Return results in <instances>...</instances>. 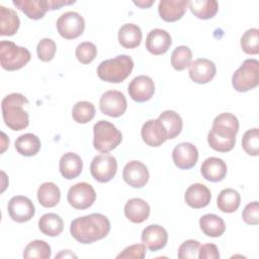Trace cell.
I'll list each match as a JSON object with an SVG mask.
<instances>
[{
	"label": "cell",
	"mask_w": 259,
	"mask_h": 259,
	"mask_svg": "<svg viewBox=\"0 0 259 259\" xmlns=\"http://www.w3.org/2000/svg\"><path fill=\"white\" fill-rule=\"evenodd\" d=\"M238 131V118L230 112L221 113L212 121L211 130L207 135V143L214 151L230 152L235 147Z\"/></svg>",
	"instance_id": "obj_1"
},
{
	"label": "cell",
	"mask_w": 259,
	"mask_h": 259,
	"mask_svg": "<svg viewBox=\"0 0 259 259\" xmlns=\"http://www.w3.org/2000/svg\"><path fill=\"white\" fill-rule=\"evenodd\" d=\"M110 231V222L102 213H91L72 221L70 233L81 244H91L105 238Z\"/></svg>",
	"instance_id": "obj_2"
},
{
	"label": "cell",
	"mask_w": 259,
	"mask_h": 259,
	"mask_svg": "<svg viewBox=\"0 0 259 259\" xmlns=\"http://www.w3.org/2000/svg\"><path fill=\"white\" fill-rule=\"evenodd\" d=\"M26 104H28L27 98L20 93H11L2 99L3 120L10 130L21 131L28 126V113L23 109Z\"/></svg>",
	"instance_id": "obj_3"
},
{
	"label": "cell",
	"mask_w": 259,
	"mask_h": 259,
	"mask_svg": "<svg viewBox=\"0 0 259 259\" xmlns=\"http://www.w3.org/2000/svg\"><path fill=\"white\" fill-rule=\"evenodd\" d=\"M134 61L127 55H119L101 62L97 68L98 77L108 83H120L132 73Z\"/></svg>",
	"instance_id": "obj_4"
},
{
	"label": "cell",
	"mask_w": 259,
	"mask_h": 259,
	"mask_svg": "<svg viewBox=\"0 0 259 259\" xmlns=\"http://www.w3.org/2000/svg\"><path fill=\"white\" fill-rule=\"evenodd\" d=\"M93 146L101 153L112 151L122 141L121 133L107 120L97 121L93 126Z\"/></svg>",
	"instance_id": "obj_5"
},
{
	"label": "cell",
	"mask_w": 259,
	"mask_h": 259,
	"mask_svg": "<svg viewBox=\"0 0 259 259\" xmlns=\"http://www.w3.org/2000/svg\"><path fill=\"white\" fill-rule=\"evenodd\" d=\"M30 58L31 55L26 48L19 47L9 40L0 42V64L4 70H19L30 61Z\"/></svg>",
	"instance_id": "obj_6"
},
{
	"label": "cell",
	"mask_w": 259,
	"mask_h": 259,
	"mask_svg": "<svg viewBox=\"0 0 259 259\" xmlns=\"http://www.w3.org/2000/svg\"><path fill=\"white\" fill-rule=\"evenodd\" d=\"M259 84V62L256 59H247L233 74L232 85L238 92H247Z\"/></svg>",
	"instance_id": "obj_7"
},
{
	"label": "cell",
	"mask_w": 259,
	"mask_h": 259,
	"mask_svg": "<svg viewBox=\"0 0 259 259\" xmlns=\"http://www.w3.org/2000/svg\"><path fill=\"white\" fill-rule=\"evenodd\" d=\"M116 170V159L107 153L95 156L90 164V173L92 177L100 183L109 182L115 176Z\"/></svg>",
	"instance_id": "obj_8"
},
{
	"label": "cell",
	"mask_w": 259,
	"mask_h": 259,
	"mask_svg": "<svg viewBox=\"0 0 259 259\" xmlns=\"http://www.w3.org/2000/svg\"><path fill=\"white\" fill-rule=\"evenodd\" d=\"M59 34L66 39H74L80 36L85 29L84 18L75 11L63 13L57 20Z\"/></svg>",
	"instance_id": "obj_9"
},
{
	"label": "cell",
	"mask_w": 259,
	"mask_h": 259,
	"mask_svg": "<svg viewBox=\"0 0 259 259\" xmlns=\"http://www.w3.org/2000/svg\"><path fill=\"white\" fill-rule=\"evenodd\" d=\"M68 202L76 209L89 208L96 199V192L87 182H79L70 187L67 194Z\"/></svg>",
	"instance_id": "obj_10"
},
{
	"label": "cell",
	"mask_w": 259,
	"mask_h": 259,
	"mask_svg": "<svg viewBox=\"0 0 259 259\" xmlns=\"http://www.w3.org/2000/svg\"><path fill=\"white\" fill-rule=\"evenodd\" d=\"M127 102L124 95L117 90L104 92L99 101V108L103 114L110 117H119L126 110Z\"/></svg>",
	"instance_id": "obj_11"
},
{
	"label": "cell",
	"mask_w": 259,
	"mask_h": 259,
	"mask_svg": "<svg viewBox=\"0 0 259 259\" xmlns=\"http://www.w3.org/2000/svg\"><path fill=\"white\" fill-rule=\"evenodd\" d=\"M8 214L16 223H25L30 221L34 213L35 207L32 201L23 195L13 196L7 205Z\"/></svg>",
	"instance_id": "obj_12"
},
{
	"label": "cell",
	"mask_w": 259,
	"mask_h": 259,
	"mask_svg": "<svg viewBox=\"0 0 259 259\" xmlns=\"http://www.w3.org/2000/svg\"><path fill=\"white\" fill-rule=\"evenodd\" d=\"M122 178L130 186L134 188H142L149 181V171L144 163L133 160L124 165Z\"/></svg>",
	"instance_id": "obj_13"
},
{
	"label": "cell",
	"mask_w": 259,
	"mask_h": 259,
	"mask_svg": "<svg viewBox=\"0 0 259 259\" xmlns=\"http://www.w3.org/2000/svg\"><path fill=\"white\" fill-rule=\"evenodd\" d=\"M127 91L133 100L137 102H145L153 97L155 93V84L149 76L140 75L131 81Z\"/></svg>",
	"instance_id": "obj_14"
},
{
	"label": "cell",
	"mask_w": 259,
	"mask_h": 259,
	"mask_svg": "<svg viewBox=\"0 0 259 259\" xmlns=\"http://www.w3.org/2000/svg\"><path fill=\"white\" fill-rule=\"evenodd\" d=\"M172 159L179 169L187 170L197 163L198 151L191 143H180L173 149Z\"/></svg>",
	"instance_id": "obj_15"
},
{
	"label": "cell",
	"mask_w": 259,
	"mask_h": 259,
	"mask_svg": "<svg viewBox=\"0 0 259 259\" xmlns=\"http://www.w3.org/2000/svg\"><path fill=\"white\" fill-rule=\"evenodd\" d=\"M217 68L212 61L200 58L192 62L189 66L190 79L198 84H206L215 76Z\"/></svg>",
	"instance_id": "obj_16"
},
{
	"label": "cell",
	"mask_w": 259,
	"mask_h": 259,
	"mask_svg": "<svg viewBox=\"0 0 259 259\" xmlns=\"http://www.w3.org/2000/svg\"><path fill=\"white\" fill-rule=\"evenodd\" d=\"M142 242L150 251L156 252L163 249L168 241L167 231L159 225H150L142 232Z\"/></svg>",
	"instance_id": "obj_17"
},
{
	"label": "cell",
	"mask_w": 259,
	"mask_h": 259,
	"mask_svg": "<svg viewBox=\"0 0 259 259\" xmlns=\"http://www.w3.org/2000/svg\"><path fill=\"white\" fill-rule=\"evenodd\" d=\"M171 45L172 38L170 33L161 28L152 29L146 38L147 50L155 56L165 54L170 49Z\"/></svg>",
	"instance_id": "obj_18"
},
{
	"label": "cell",
	"mask_w": 259,
	"mask_h": 259,
	"mask_svg": "<svg viewBox=\"0 0 259 259\" xmlns=\"http://www.w3.org/2000/svg\"><path fill=\"white\" fill-rule=\"evenodd\" d=\"M143 141L150 147H159L167 140V134L158 119H149L146 121L141 131Z\"/></svg>",
	"instance_id": "obj_19"
},
{
	"label": "cell",
	"mask_w": 259,
	"mask_h": 259,
	"mask_svg": "<svg viewBox=\"0 0 259 259\" xmlns=\"http://www.w3.org/2000/svg\"><path fill=\"white\" fill-rule=\"evenodd\" d=\"M188 6L185 0H162L159 2L158 11L160 17L167 22H174L184 15Z\"/></svg>",
	"instance_id": "obj_20"
},
{
	"label": "cell",
	"mask_w": 259,
	"mask_h": 259,
	"mask_svg": "<svg viewBox=\"0 0 259 259\" xmlns=\"http://www.w3.org/2000/svg\"><path fill=\"white\" fill-rule=\"evenodd\" d=\"M210 190L201 183L191 184L185 191V202L192 208H202L210 202Z\"/></svg>",
	"instance_id": "obj_21"
},
{
	"label": "cell",
	"mask_w": 259,
	"mask_h": 259,
	"mask_svg": "<svg viewBox=\"0 0 259 259\" xmlns=\"http://www.w3.org/2000/svg\"><path fill=\"white\" fill-rule=\"evenodd\" d=\"M227 170L225 161L217 157H209L205 159L200 167L202 177L210 182L222 181L227 175Z\"/></svg>",
	"instance_id": "obj_22"
},
{
	"label": "cell",
	"mask_w": 259,
	"mask_h": 259,
	"mask_svg": "<svg viewBox=\"0 0 259 259\" xmlns=\"http://www.w3.org/2000/svg\"><path fill=\"white\" fill-rule=\"evenodd\" d=\"M12 3L28 18L33 20L41 19L51 10L50 0H13Z\"/></svg>",
	"instance_id": "obj_23"
},
{
	"label": "cell",
	"mask_w": 259,
	"mask_h": 259,
	"mask_svg": "<svg viewBox=\"0 0 259 259\" xmlns=\"http://www.w3.org/2000/svg\"><path fill=\"white\" fill-rule=\"evenodd\" d=\"M59 169L62 176L68 180L78 177L83 169V162L79 155L73 152L64 154L59 163Z\"/></svg>",
	"instance_id": "obj_24"
},
{
	"label": "cell",
	"mask_w": 259,
	"mask_h": 259,
	"mask_svg": "<svg viewBox=\"0 0 259 259\" xmlns=\"http://www.w3.org/2000/svg\"><path fill=\"white\" fill-rule=\"evenodd\" d=\"M150 205L142 198H131L124 205V214L132 223L141 224L150 215Z\"/></svg>",
	"instance_id": "obj_25"
},
{
	"label": "cell",
	"mask_w": 259,
	"mask_h": 259,
	"mask_svg": "<svg viewBox=\"0 0 259 259\" xmlns=\"http://www.w3.org/2000/svg\"><path fill=\"white\" fill-rule=\"evenodd\" d=\"M142 30L134 23H125L118 29V41L125 49H135L142 40Z\"/></svg>",
	"instance_id": "obj_26"
},
{
	"label": "cell",
	"mask_w": 259,
	"mask_h": 259,
	"mask_svg": "<svg viewBox=\"0 0 259 259\" xmlns=\"http://www.w3.org/2000/svg\"><path fill=\"white\" fill-rule=\"evenodd\" d=\"M165 130L168 140L175 139L182 131L183 122L181 116L174 110H165L157 118Z\"/></svg>",
	"instance_id": "obj_27"
},
{
	"label": "cell",
	"mask_w": 259,
	"mask_h": 259,
	"mask_svg": "<svg viewBox=\"0 0 259 259\" xmlns=\"http://www.w3.org/2000/svg\"><path fill=\"white\" fill-rule=\"evenodd\" d=\"M20 20L17 13L11 8L0 6V35L10 36L17 32Z\"/></svg>",
	"instance_id": "obj_28"
},
{
	"label": "cell",
	"mask_w": 259,
	"mask_h": 259,
	"mask_svg": "<svg viewBox=\"0 0 259 259\" xmlns=\"http://www.w3.org/2000/svg\"><path fill=\"white\" fill-rule=\"evenodd\" d=\"M199 227L202 233L208 237H221L226 231L224 220L213 213H206L199 219Z\"/></svg>",
	"instance_id": "obj_29"
},
{
	"label": "cell",
	"mask_w": 259,
	"mask_h": 259,
	"mask_svg": "<svg viewBox=\"0 0 259 259\" xmlns=\"http://www.w3.org/2000/svg\"><path fill=\"white\" fill-rule=\"evenodd\" d=\"M37 200L44 207H54L61 199L59 187L54 182H45L37 189Z\"/></svg>",
	"instance_id": "obj_30"
},
{
	"label": "cell",
	"mask_w": 259,
	"mask_h": 259,
	"mask_svg": "<svg viewBox=\"0 0 259 259\" xmlns=\"http://www.w3.org/2000/svg\"><path fill=\"white\" fill-rule=\"evenodd\" d=\"M241 202V196L239 192L233 188L223 189L217 199V205L223 212L232 213L236 211Z\"/></svg>",
	"instance_id": "obj_31"
},
{
	"label": "cell",
	"mask_w": 259,
	"mask_h": 259,
	"mask_svg": "<svg viewBox=\"0 0 259 259\" xmlns=\"http://www.w3.org/2000/svg\"><path fill=\"white\" fill-rule=\"evenodd\" d=\"M188 7L197 18L210 19L217 14L219 3L215 0H192L188 1Z\"/></svg>",
	"instance_id": "obj_32"
},
{
	"label": "cell",
	"mask_w": 259,
	"mask_h": 259,
	"mask_svg": "<svg viewBox=\"0 0 259 259\" xmlns=\"http://www.w3.org/2000/svg\"><path fill=\"white\" fill-rule=\"evenodd\" d=\"M38 228L44 235L49 237H56L63 232L64 222L62 218L57 213H46L39 219Z\"/></svg>",
	"instance_id": "obj_33"
},
{
	"label": "cell",
	"mask_w": 259,
	"mask_h": 259,
	"mask_svg": "<svg viewBox=\"0 0 259 259\" xmlns=\"http://www.w3.org/2000/svg\"><path fill=\"white\" fill-rule=\"evenodd\" d=\"M15 149L22 156L32 157L40 150V141L33 134H24L16 139Z\"/></svg>",
	"instance_id": "obj_34"
},
{
	"label": "cell",
	"mask_w": 259,
	"mask_h": 259,
	"mask_svg": "<svg viewBox=\"0 0 259 259\" xmlns=\"http://www.w3.org/2000/svg\"><path fill=\"white\" fill-rule=\"evenodd\" d=\"M52 255L51 246L42 240H34L26 245L23 251V258L49 259Z\"/></svg>",
	"instance_id": "obj_35"
},
{
	"label": "cell",
	"mask_w": 259,
	"mask_h": 259,
	"mask_svg": "<svg viewBox=\"0 0 259 259\" xmlns=\"http://www.w3.org/2000/svg\"><path fill=\"white\" fill-rule=\"evenodd\" d=\"M192 52L186 46L177 47L171 54V65L177 71H183L190 66Z\"/></svg>",
	"instance_id": "obj_36"
},
{
	"label": "cell",
	"mask_w": 259,
	"mask_h": 259,
	"mask_svg": "<svg viewBox=\"0 0 259 259\" xmlns=\"http://www.w3.org/2000/svg\"><path fill=\"white\" fill-rule=\"evenodd\" d=\"M95 116V107L89 101H79L72 109V117L78 123H87Z\"/></svg>",
	"instance_id": "obj_37"
},
{
	"label": "cell",
	"mask_w": 259,
	"mask_h": 259,
	"mask_svg": "<svg viewBox=\"0 0 259 259\" xmlns=\"http://www.w3.org/2000/svg\"><path fill=\"white\" fill-rule=\"evenodd\" d=\"M241 48L248 55H257L259 53L258 28H250L244 32L241 37Z\"/></svg>",
	"instance_id": "obj_38"
},
{
	"label": "cell",
	"mask_w": 259,
	"mask_h": 259,
	"mask_svg": "<svg viewBox=\"0 0 259 259\" xmlns=\"http://www.w3.org/2000/svg\"><path fill=\"white\" fill-rule=\"evenodd\" d=\"M244 151L251 156H258L259 152V130L257 127L248 130L242 138Z\"/></svg>",
	"instance_id": "obj_39"
},
{
	"label": "cell",
	"mask_w": 259,
	"mask_h": 259,
	"mask_svg": "<svg viewBox=\"0 0 259 259\" xmlns=\"http://www.w3.org/2000/svg\"><path fill=\"white\" fill-rule=\"evenodd\" d=\"M75 55L81 64H89L95 59L97 55V49L93 42L83 41L76 48Z\"/></svg>",
	"instance_id": "obj_40"
},
{
	"label": "cell",
	"mask_w": 259,
	"mask_h": 259,
	"mask_svg": "<svg viewBox=\"0 0 259 259\" xmlns=\"http://www.w3.org/2000/svg\"><path fill=\"white\" fill-rule=\"evenodd\" d=\"M57 51L56 42L52 38H42L36 47V54L40 61L50 62L54 59Z\"/></svg>",
	"instance_id": "obj_41"
},
{
	"label": "cell",
	"mask_w": 259,
	"mask_h": 259,
	"mask_svg": "<svg viewBox=\"0 0 259 259\" xmlns=\"http://www.w3.org/2000/svg\"><path fill=\"white\" fill-rule=\"evenodd\" d=\"M200 243L196 240H186L178 248L179 259H196L198 258V250Z\"/></svg>",
	"instance_id": "obj_42"
},
{
	"label": "cell",
	"mask_w": 259,
	"mask_h": 259,
	"mask_svg": "<svg viewBox=\"0 0 259 259\" xmlns=\"http://www.w3.org/2000/svg\"><path fill=\"white\" fill-rule=\"evenodd\" d=\"M243 221L252 226H257L259 224V203L258 201H253L248 203L243 212H242Z\"/></svg>",
	"instance_id": "obj_43"
},
{
	"label": "cell",
	"mask_w": 259,
	"mask_h": 259,
	"mask_svg": "<svg viewBox=\"0 0 259 259\" xmlns=\"http://www.w3.org/2000/svg\"><path fill=\"white\" fill-rule=\"evenodd\" d=\"M146 255V246L144 244H135L128 246L120 252L116 258H134V259H143Z\"/></svg>",
	"instance_id": "obj_44"
},
{
	"label": "cell",
	"mask_w": 259,
	"mask_h": 259,
	"mask_svg": "<svg viewBox=\"0 0 259 259\" xmlns=\"http://www.w3.org/2000/svg\"><path fill=\"white\" fill-rule=\"evenodd\" d=\"M199 259H218L220 258L219 249L214 244H204L198 250Z\"/></svg>",
	"instance_id": "obj_45"
},
{
	"label": "cell",
	"mask_w": 259,
	"mask_h": 259,
	"mask_svg": "<svg viewBox=\"0 0 259 259\" xmlns=\"http://www.w3.org/2000/svg\"><path fill=\"white\" fill-rule=\"evenodd\" d=\"M154 0H150V1H145V0H141V1H135L134 4L141 7V8H149L150 6H152L154 4Z\"/></svg>",
	"instance_id": "obj_46"
},
{
	"label": "cell",
	"mask_w": 259,
	"mask_h": 259,
	"mask_svg": "<svg viewBox=\"0 0 259 259\" xmlns=\"http://www.w3.org/2000/svg\"><path fill=\"white\" fill-rule=\"evenodd\" d=\"M1 136H2V144H1V146H2V148H1V153H4V151L6 150V148L9 146V139L6 137V135L4 134V133H1Z\"/></svg>",
	"instance_id": "obj_47"
},
{
	"label": "cell",
	"mask_w": 259,
	"mask_h": 259,
	"mask_svg": "<svg viewBox=\"0 0 259 259\" xmlns=\"http://www.w3.org/2000/svg\"><path fill=\"white\" fill-rule=\"evenodd\" d=\"M61 257H77L76 255H74L73 253L70 252V250H63L59 255H56V259L57 258H61Z\"/></svg>",
	"instance_id": "obj_48"
}]
</instances>
